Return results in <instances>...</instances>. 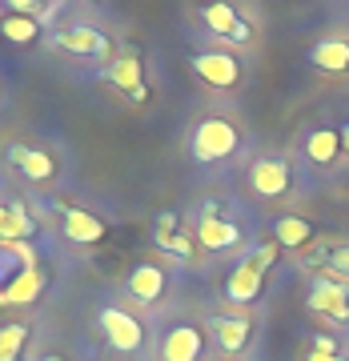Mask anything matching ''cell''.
Returning <instances> with one entry per match:
<instances>
[{
  "instance_id": "9c48e42d",
  "label": "cell",
  "mask_w": 349,
  "mask_h": 361,
  "mask_svg": "<svg viewBox=\"0 0 349 361\" xmlns=\"http://www.w3.org/2000/svg\"><path fill=\"white\" fill-rule=\"evenodd\" d=\"M169 289V273L157 265V261H141L137 269L125 277V293L133 297V301H141V305H157L161 297H165Z\"/></svg>"
},
{
  "instance_id": "7c38bea8",
  "label": "cell",
  "mask_w": 349,
  "mask_h": 361,
  "mask_svg": "<svg viewBox=\"0 0 349 361\" xmlns=\"http://www.w3.org/2000/svg\"><path fill=\"white\" fill-rule=\"evenodd\" d=\"M193 241L209 253H221V249H237L241 245V229L233 225V221L217 217L213 209H205V217L193 225Z\"/></svg>"
},
{
  "instance_id": "cb8c5ba5",
  "label": "cell",
  "mask_w": 349,
  "mask_h": 361,
  "mask_svg": "<svg viewBox=\"0 0 349 361\" xmlns=\"http://www.w3.org/2000/svg\"><path fill=\"white\" fill-rule=\"evenodd\" d=\"M313 241V225L305 217H281L277 221V245L281 249H301Z\"/></svg>"
},
{
  "instance_id": "ba28073f",
  "label": "cell",
  "mask_w": 349,
  "mask_h": 361,
  "mask_svg": "<svg viewBox=\"0 0 349 361\" xmlns=\"http://www.w3.org/2000/svg\"><path fill=\"white\" fill-rule=\"evenodd\" d=\"M201 20L209 25V32L221 40H229V44H249L253 40V28H249V20L233 4H209V8H201Z\"/></svg>"
},
{
  "instance_id": "30bf717a",
  "label": "cell",
  "mask_w": 349,
  "mask_h": 361,
  "mask_svg": "<svg viewBox=\"0 0 349 361\" xmlns=\"http://www.w3.org/2000/svg\"><path fill=\"white\" fill-rule=\"evenodd\" d=\"M289 180H293V173H289L285 157H261L249 169V189L257 197H281L289 189Z\"/></svg>"
},
{
  "instance_id": "5b68a950",
  "label": "cell",
  "mask_w": 349,
  "mask_h": 361,
  "mask_svg": "<svg viewBox=\"0 0 349 361\" xmlns=\"http://www.w3.org/2000/svg\"><path fill=\"white\" fill-rule=\"evenodd\" d=\"M193 73L205 80L209 89H221V92H229V89L241 85V61H237L233 52H217V49L197 52L193 56Z\"/></svg>"
},
{
  "instance_id": "6da1fadb",
  "label": "cell",
  "mask_w": 349,
  "mask_h": 361,
  "mask_svg": "<svg viewBox=\"0 0 349 361\" xmlns=\"http://www.w3.org/2000/svg\"><path fill=\"white\" fill-rule=\"evenodd\" d=\"M237 145H241V137H237V125L233 121H225V116H205V121H197L193 137H189V153L201 165H213V161H225V157L237 153Z\"/></svg>"
},
{
  "instance_id": "44dd1931",
  "label": "cell",
  "mask_w": 349,
  "mask_h": 361,
  "mask_svg": "<svg viewBox=\"0 0 349 361\" xmlns=\"http://www.w3.org/2000/svg\"><path fill=\"white\" fill-rule=\"evenodd\" d=\"M337 153H341V133L337 129H313L305 137V157L313 165H333Z\"/></svg>"
},
{
  "instance_id": "4316f807",
  "label": "cell",
  "mask_w": 349,
  "mask_h": 361,
  "mask_svg": "<svg viewBox=\"0 0 349 361\" xmlns=\"http://www.w3.org/2000/svg\"><path fill=\"white\" fill-rule=\"evenodd\" d=\"M310 361H345V357H337V353H310Z\"/></svg>"
},
{
  "instance_id": "8992f818",
  "label": "cell",
  "mask_w": 349,
  "mask_h": 361,
  "mask_svg": "<svg viewBox=\"0 0 349 361\" xmlns=\"http://www.w3.org/2000/svg\"><path fill=\"white\" fill-rule=\"evenodd\" d=\"M101 77L109 80V85H116V89L125 92L129 101H145V97H149V85H145V65H141V56H137V52L113 56Z\"/></svg>"
},
{
  "instance_id": "e0dca14e",
  "label": "cell",
  "mask_w": 349,
  "mask_h": 361,
  "mask_svg": "<svg viewBox=\"0 0 349 361\" xmlns=\"http://www.w3.org/2000/svg\"><path fill=\"white\" fill-rule=\"evenodd\" d=\"M49 28L32 20V16H20V13H8V8H0V37L8 40V44H37Z\"/></svg>"
},
{
  "instance_id": "d6986e66",
  "label": "cell",
  "mask_w": 349,
  "mask_h": 361,
  "mask_svg": "<svg viewBox=\"0 0 349 361\" xmlns=\"http://www.w3.org/2000/svg\"><path fill=\"white\" fill-rule=\"evenodd\" d=\"M310 65H317L322 73H349V40L329 37V40H322V44H313Z\"/></svg>"
},
{
  "instance_id": "f1b7e54d",
  "label": "cell",
  "mask_w": 349,
  "mask_h": 361,
  "mask_svg": "<svg viewBox=\"0 0 349 361\" xmlns=\"http://www.w3.org/2000/svg\"><path fill=\"white\" fill-rule=\"evenodd\" d=\"M37 361H65V357H61V353H40Z\"/></svg>"
},
{
  "instance_id": "ffe728a7",
  "label": "cell",
  "mask_w": 349,
  "mask_h": 361,
  "mask_svg": "<svg viewBox=\"0 0 349 361\" xmlns=\"http://www.w3.org/2000/svg\"><path fill=\"white\" fill-rule=\"evenodd\" d=\"M249 334H253V322H249V317H217V322H213V337H217V345L225 349V353L245 349Z\"/></svg>"
},
{
  "instance_id": "83f0119b",
  "label": "cell",
  "mask_w": 349,
  "mask_h": 361,
  "mask_svg": "<svg viewBox=\"0 0 349 361\" xmlns=\"http://www.w3.org/2000/svg\"><path fill=\"white\" fill-rule=\"evenodd\" d=\"M341 149L349 153V125H341Z\"/></svg>"
},
{
  "instance_id": "ac0fdd59",
  "label": "cell",
  "mask_w": 349,
  "mask_h": 361,
  "mask_svg": "<svg viewBox=\"0 0 349 361\" xmlns=\"http://www.w3.org/2000/svg\"><path fill=\"white\" fill-rule=\"evenodd\" d=\"M153 237H157V249H165L173 257H193V237L177 229V217H173V213H161V217H157Z\"/></svg>"
},
{
  "instance_id": "d4e9b609",
  "label": "cell",
  "mask_w": 349,
  "mask_h": 361,
  "mask_svg": "<svg viewBox=\"0 0 349 361\" xmlns=\"http://www.w3.org/2000/svg\"><path fill=\"white\" fill-rule=\"evenodd\" d=\"M329 273H333L337 281L349 285V245H333V253H329Z\"/></svg>"
},
{
  "instance_id": "7402d4cb",
  "label": "cell",
  "mask_w": 349,
  "mask_h": 361,
  "mask_svg": "<svg viewBox=\"0 0 349 361\" xmlns=\"http://www.w3.org/2000/svg\"><path fill=\"white\" fill-rule=\"evenodd\" d=\"M40 289H44V277H40V269H28L20 273L4 293H0V305H28V301H37Z\"/></svg>"
},
{
  "instance_id": "603a6c76",
  "label": "cell",
  "mask_w": 349,
  "mask_h": 361,
  "mask_svg": "<svg viewBox=\"0 0 349 361\" xmlns=\"http://www.w3.org/2000/svg\"><path fill=\"white\" fill-rule=\"evenodd\" d=\"M28 337H32V329H28L25 322L0 325V361H20V357H25Z\"/></svg>"
},
{
  "instance_id": "484cf974",
  "label": "cell",
  "mask_w": 349,
  "mask_h": 361,
  "mask_svg": "<svg viewBox=\"0 0 349 361\" xmlns=\"http://www.w3.org/2000/svg\"><path fill=\"white\" fill-rule=\"evenodd\" d=\"M313 353H337V345L329 337H317V341H313Z\"/></svg>"
},
{
  "instance_id": "7a4b0ae2",
  "label": "cell",
  "mask_w": 349,
  "mask_h": 361,
  "mask_svg": "<svg viewBox=\"0 0 349 361\" xmlns=\"http://www.w3.org/2000/svg\"><path fill=\"white\" fill-rule=\"evenodd\" d=\"M49 44L68 52V56H80V61H109V56H113V40H109V32L97 28V25L49 28Z\"/></svg>"
},
{
  "instance_id": "9a60e30c",
  "label": "cell",
  "mask_w": 349,
  "mask_h": 361,
  "mask_svg": "<svg viewBox=\"0 0 349 361\" xmlns=\"http://www.w3.org/2000/svg\"><path fill=\"white\" fill-rule=\"evenodd\" d=\"M37 237V217L28 213L20 201L0 197V241H13V245H28Z\"/></svg>"
},
{
  "instance_id": "4fadbf2b",
  "label": "cell",
  "mask_w": 349,
  "mask_h": 361,
  "mask_svg": "<svg viewBox=\"0 0 349 361\" xmlns=\"http://www.w3.org/2000/svg\"><path fill=\"white\" fill-rule=\"evenodd\" d=\"M205 353V334L197 325H173L161 337V361H201Z\"/></svg>"
},
{
  "instance_id": "52a82bcc",
  "label": "cell",
  "mask_w": 349,
  "mask_h": 361,
  "mask_svg": "<svg viewBox=\"0 0 349 361\" xmlns=\"http://www.w3.org/2000/svg\"><path fill=\"white\" fill-rule=\"evenodd\" d=\"M56 213H61V233H65L73 245H97V241H104V233H109V225L97 213H89V209L56 205Z\"/></svg>"
},
{
  "instance_id": "3957f363",
  "label": "cell",
  "mask_w": 349,
  "mask_h": 361,
  "mask_svg": "<svg viewBox=\"0 0 349 361\" xmlns=\"http://www.w3.org/2000/svg\"><path fill=\"white\" fill-rule=\"evenodd\" d=\"M4 161H8L28 185H52L56 173H61V161H56V157L37 149V145H25V141L8 145V149H4Z\"/></svg>"
},
{
  "instance_id": "8fae6325",
  "label": "cell",
  "mask_w": 349,
  "mask_h": 361,
  "mask_svg": "<svg viewBox=\"0 0 349 361\" xmlns=\"http://www.w3.org/2000/svg\"><path fill=\"white\" fill-rule=\"evenodd\" d=\"M310 310L322 313V317H333V322H349V285L337 281V277H322V281H313Z\"/></svg>"
},
{
  "instance_id": "277c9868",
  "label": "cell",
  "mask_w": 349,
  "mask_h": 361,
  "mask_svg": "<svg viewBox=\"0 0 349 361\" xmlns=\"http://www.w3.org/2000/svg\"><path fill=\"white\" fill-rule=\"evenodd\" d=\"M97 322H101L104 341H109L116 353H141V345H145V325L137 322L129 310H121V305H104Z\"/></svg>"
},
{
  "instance_id": "5bb4252c",
  "label": "cell",
  "mask_w": 349,
  "mask_h": 361,
  "mask_svg": "<svg viewBox=\"0 0 349 361\" xmlns=\"http://www.w3.org/2000/svg\"><path fill=\"white\" fill-rule=\"evenodd\" d=\"M261 289H265V269H261L253 257L241 261V265L229 273V281H225V297H229L233 305H253L261 297Z\"/></svg>"
},
{
  "instance_id": "2e32d148",
  "label": "cell",
  "mask_w": 349,
  "mask_h": 361,
  "mask_svg": "<svg viewBox=\"0 0 349 361\" xmlns=\"http://www.w3.org/2000/svg\"><path fill=\"white\" fill-rule=\"evenodd\" d=\"M37 269V253L32 245H13V241H0V293L20 277V273Z\"/></svg>"
}]
</instances>
